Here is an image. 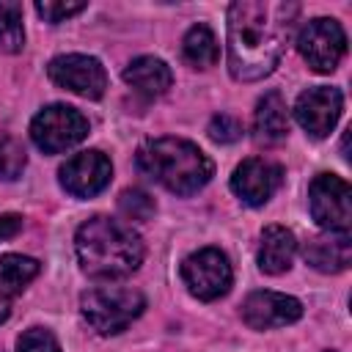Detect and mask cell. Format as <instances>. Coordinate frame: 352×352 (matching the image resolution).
Here are the masks:
<instances>
[{
	"instance_id": "obj_7",
	"label": "cell",
	"mask_w": 352,
	"mask_h": 352,
	"mask_svg": "<svg viewBox=\"0 0 352 352\" xmlns=\"http://www.w3.org/2000/svg\"><path fill=\"white\" fill-rule=\"evenodd\" d=\"M182 280L198 300H217L231 289L234 270L220 248H201L182 261Z\"/></svg>"
},
{
	"instance_id": "obj_26",
	"label": "cell",
	"mask_w": 352,
	"mask_h": 352,
	"mask_svg": "<svg viewBox=\"0 0 352 352\" xmlns=\"http://www.w3.org/2000/svg\"><path fill=\"white\" fill-rule=\"evenodd\" d=\"M19 231H22V217H19V214H14V212L0 214V242L16 236Z\"/></svg>"
},
{
	"instance_id": "obj_13",
	"label": "cell",
	"mask_w": 352,
	"mask_h": 352,
	"mask_svg": "<svg viewBox=\"0 0 352 352\" xmlns=\"http://www.w3.org/2000/svg\"><path fill=\"white\" fill-rule=\"evenodd\" d=\"M280 179H283L280 165L261 160V157H248L245 162L236 165V170L231 176V190L236 192V198L242 204L261 206L280 187Z\"/></svg>"
},
{
	"instance_id": "obj_12",
	"label": "cell",
	"mask_w": 352,
	"mask_h": 352,
	"mask_svg": "<svg viewBox=\"0 0 352 352\" xmlns=\"http://www.w3.org/2000/svg\"><path fill=\"white\" fill-rule=\"evenodd\" d=\"M302 316V302L280 292H253L242 302V319L253 330L286 327Z\"/></svg>"
},
{
	"instance_id": "obj_5",
	"label": "cell",
	"mask_w": 352,
	"mask_h": 352,
	"mask_svg": "<svg viewBox=\"0 0 352 352\" xmlns=\"http://www.w3.org/2000/svg\"><path fill=\"white\" fill-rule=\"evenodd\" d=\"M88 135V118L72 104H50L30 121V138L44 154H60Z\"/></svg>"
},
{
	"instance_id": "obj_24",
	"label": "cell",
	"mask_w": 352,
	"mask_h": 352,
	"mask_svg": "<svg viewBox=\"0 0 352 352\" xmlns=\"http://www.w3.org/2000/svg\"><path fill=\"white\" fill-rule=\"evenodd\" d=\"M209 138L214 140V143H234V140H239L242 138V124L234 118V116H228V113H220V116H214L212 121H209Z\"/></svg>"
},
{
	"instance_id": "obj_15",
	"label": "cell",
	"mask_w": 352,
	"mask_h": 352,
	"mask_svg": "<svg viewBox=\"0 0 352 352\" xmlns=\"http://www.w3.org/2000/svg\"><path fill=\"white\" fill-rule=\"evenodd\" d=\"M297 253V239L286 226H267L258 245V270L267 275H280L292 267Z\"/></svg>"
},
{
	"instance_id": "obj_2",
	"label": "cell",
	"mask_w": 352,
	"mask_h": 352,
	"mask_svg": "<svg viewBox=\"0 0 352 352\" xmlns=\"http://www.w3.org/2000/svg\"><path fill=\"white\" fill-rule=\"evenodd\" d=\"M74 250L82 272L91 278H126L143 261V242L132 226L96 214L74 234Z\"/></svg>"
},
{
	"instance_id": "obj_1",
	"label": "cell",
	"mask_w": 352,
	"mask_h": 352,
	"mask_svg": "<svg viewBox=\"0 0 352 352\" xmlns=\"http://www.w3.org/2000/svg\"><path fill=\"white\" fill-rule=\"evenodd\" d=\"M297 3L236 0L228 6V72L239 82H256L275 72L292 36Z\"/></svg>"
},
{
	"instance_id": "obj_3",
	"label": "cell",
	"mask_w": 352,
	"mask_h": 352,
	"mask_svg": "<svg viewBox=\"0 0 352 352\" xmlns=\"http://www.w3.org/2000/svg\"><path fill=\"white\" fill-rule=\"evenodd\" d=\"M138 168L176 195L198 192L214 173L212 160L184 138H157L138 148Z\"/></svg>"
},
{
	"instance_id": "obj_18",
	"label": "cell",
	"mask_w": 352,
	"mask_h": 352,
	"mask_svg": "<svg viewBox=\"0 0 352 352\" xmlns=\"http://www.w3.org/2000/svg\"><path fill=\"white\" fill-rule=\"evenodd\" d=\"M253 132L258 143H275L289 132V107L278 91H270L258 99L253 116Z\"/></svg>"
},
{
	"instance_id": "obj_4",
	"label": "cell",
	"mask_w": 352,
	"mask_h": 352,
	"mask_svg": "<svg viewBox=\"0 0 352 352\" xmlns=\"http://www.w3.org/2000/svg\"><path fill=\"white\" fill-rule=\"evenodd\" d=\"M143 308H146L143 294L129 286H99L80 297V311L85 322L102 336L126 330L132 319L143 314Z\"/></svg>"
},
{
	"instance_id": "obj_10",
	"label": "cell",
	"mask_w": 352,
	"mask_h": 352,
	"mask_svg": "<svg viewBox=\"0 0 352 352\" xmlns=\"http://www.w3.org/2000/svg\"><path fill=\"white\" fill-rule=\"evenodd\" d=\"M58 176H60V184L69 195L91 198V195L102 192L110 184L113 165H110L107 154H102L99 148H88V151H80V154L69 157L60 165Z\"/></svg>"
},
{
	"instance_id": "obj_22",
	"label": "cell",
	"mask_w": 352,
	"mask_h": 352,
	"mask_svg": "<svg viewBox=\"0 0 352 352\" xmlns=\"http://www.w3.org/2000/svg\"><path fill=\"white\" fill-rule=\"evenodd\" d=\"M28 157H25V148L16 138H3L0 140V176L3 179H16L25 168Z\"/></svg>"
},
{
	"instance_id": "obj_8",
	"label": "cell",
	"mask_w": 352,
	"mask_h": 352,
	"mask_svg": "<svg viewBox=\"0 0 352 352\" xmlns=\"http://www.w3.org/2000/svg\"><path fill=\"white\" fill-rule=\"evenodd\" d=\"M297 50L302 55V60L319 72V74H330L338 60L344 58L346 52V33L344 28L330 19V16H316L311 19L300 36H297Z\"/></svg>"
},
{
	"instance_id": "obj_27",
	"label": "cell",
	"mask_w": 352,
	"mask_h": 352,
	"mask_svg": "<svg viewBox=\"0 0 352 352\" xmlns=\"http://www.w3.org/2000/svg\"><path fill=\"white\" fill-rule=\"evenodd\" d=\"M327 352H333V349H327Z\"/></svg>"
},
{
	"instance_id": "obj_20",
	"label": "cell",
	"mask_w": 352,
	"mask_h": 352,
	"mask_svg": "<svg viewBox=\"0 0 352 352\" xmlns=\"http://www.w3.org/2000/svg\"><path fill=\"white\" fill-rule=\"evenodd\" d=\"M25 44L22 30V6L11 0H0V50L3 52H19Z\"/></svg>"
},
{
	"instance_id": "obj_25",
	"label": "cell",
	"mask_w": 352,
	"mask_h": 352,
	"mask_svg": "<svg viewBox=\"0 0 352 352\" xmlns=\"http://www.w3.org/2000/svg\"><path fill=\"white\" fill-rule=\"evenodd\" d=\"M85 8V3H52V0H44V3H36V14L47 22H63L74 14H80Z\"/></svg>"
},
{
	"instance_id": "obj_14",
	"label": "cell",
	"mask_w": 352,
	"mask_h": 352,
	"mask_svg": "<svg viewBox=\"0 0 352 352\" xmlns=\"http://www.w3.org/2000/svg\"><path fill=\"white\" fill-rule=\"evenodd\" d=\"M302 256L319 272H344L352 264V239L341 231H324L305 242Z\"/></svg>"
},
{
	"instance_id": "obj_17",
	"label": "cell",
	"mask_w": 352,
	"mask_h": 352,
	"mask_svg": "<svg viewBox=\"0 0 352 352\" xmlns=\"http://www.w3.org/2000/svg\"><path fill=\"white\" fill-rule=\"evenodd\" d=\"M124 80L135 91H140L146 96H160V94H165L170 88L173 72H170V66L165 60H160L154 55H143V58H135L124 69Z\"/></svg>"
},
{
	"instance_id": "obj_19",
	"label": "cell",
	"mask_w": 352,
	"mask_h": 352,
	"mask_svg": "<svg viewBox=\"0 0 352 352\" xmlns=\"http://www.w3.org/2000/svg\"><path fill=\"white\" fill-rule=\"evenodd\" d=\"M182 55L195 69L214 66L217 58H220V47H217V38H214L212 28L209 25H192L182 38Z\"/></svg>"
},
{
	"instance_id": "obj_23",
	"label": "cell",
	"mask_w": 352,
	"mask_h": 352,
	"mask_svg": "<svg viewBox=\"0 0 352 352\" xmlns=\"http://www.w3.org/2000/svg\"><path fill=\"white\" fill-rule=\"evenodd\" d=\"M16 352H60L58 338L44 327H30L19 336Z\"/></svg>"
},
{
	"instance_id": "obj_16",
	"label": "cell",
	"mask_w": 352,
	"mask_h": 352,
	"mask_svg": "<svg viewBox=\"0 0 352 352\" xmlns=\"http://www.w3.org/2000/svg\"><path fill=\"white\" fill-rule=\"evenodd\" d=\"M38 275V261L30 256H3L0 258V324L11 314L14 297Z\"/></svg>"
},
{
	"instance_id": "obj_11",
	"label": "cell",
	"mask_w": 352,
	"mask_h": 352,
	"mask_svg": "<svg viewBox=\"0 0 352 352\" xmlns=\"http://www.w3.org/2000/svg\"><path fill=\"white\" fill-rule=\"evenodd\" d=\"M344 107V96L338 88L316 85L297 96L294 102V118L311 138H324L336 126Z\"/></svg>"
},
{
	"instance_id": "obj_6",
	"label": "cell",
	"mask_w": 352,
	"mask_h": 352,
	"mask_svg": "<svg viewBox=\"0 0 352 352\" xmlns=\"http://www.w3.org/2000/svg\"><path fill=\"white\" fill-rule=\"evenodd\" d=\"M308 209L324 231L349 234L352 226V190L336 173H319L308 187Z\"/></svg>"
},
{
	"instance_id": "obj_9",
	"label": "cell",
	"mask_w": 352,
	"mask_h": 352,
	"mask_svg": "<svg viewBox=\"0 0 352 352\" xmlns=\"http://www.w3.org/2000/svg\"><path fill=\"white\" fill-rule=\"evenodd\" d=\"M47 74L58 88H66L85 99H99L107 88V72L91 55H58L50 60Z\"/></svg>"
},
{
	"instance_id": "obj_21",
	"label": "cell",
	"mask_w": 352,
	"mask_h": 352,
	"mask_svg": "<svg viewBox=\"0 0 352 352\" xmlns=\"http://www.w3.org/2000/svg\"><path fill=\"white\" fill-rule=\"evenodd\" d=\"M118 209H121L124 217L143 223L154 214V198L143 190H124L121 198H118Z\"/></svg>"
}]
</instances>
